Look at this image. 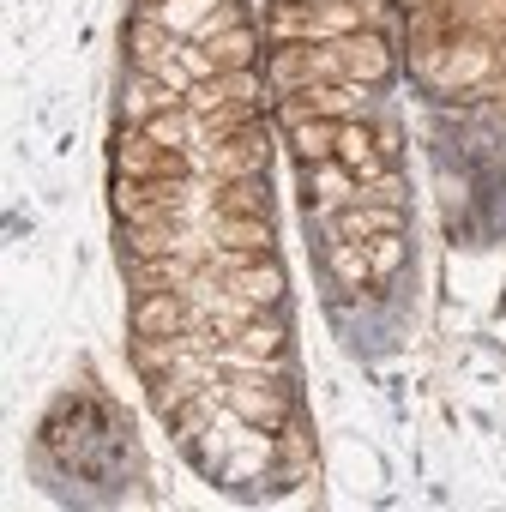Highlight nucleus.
<instances>
[{"instance_id":"nucleus-1","label":"nucleus","mask_w":506,"mask_h":512,"mask_svg":"<svg viewBox=\"0 0 506 512\" xmlns=\"http://www.w3.org/2000/svg\"><path fill=\"white\" fill-rule=\"evenodd\" d=\"M115 175H151V181H193L199 175V157L193 151H175V145H157L145 127H127L115 133Z\"/></svg>"},{"instance_id":"nucleus-2","label":"nucleus","mask_w":506,"mask_h":512,"mask_svg":"<svg viewBox=\"0 0 506 512\" xmlns=\"http://www.w3.org/2000/svg\"><path fill=\"white\" fill-rule=\"evenodd\" d=\"M169 253H187V260L211 266V253H217V247H205V241L187 229V217H163V223H121V266H127V260H169Z\"/></svg>"},{"instance_id":"nucleus-3","label":"nucleus","mask_w":506,"mask_h":512,"mask_svg":"<svg viewBox=\"0 0 506 512\" xmlns=\"http://www.w3.org/2000/svg\"><path fill=\"white\" fill-rule=\"evenodd\" d=\"M193 157H199V175H211V181L266 175V163H272V133H266V121H253V127H241V133H229V139L199 145Z\"/></svg>"},{"instance_id":"nucleus-4","label":"nucleus","mask_w":506,"mask_h":512,"mask_svg":"<svg viewBox=\"0 0 506 512\" xmlns=\"http://www.w3.org/2000/svg\"><path fill=\"white\" fill-rule=\"evenodd\" d=\"M362 103H368V85H350V79H320V85H302V91L278 97L272 109H278V121H284V127H302V121H320V115L350 121V115H362Z\"/></svg>"},{"instance_id":"nucleus-5","label":"nucleus","mask_w":506,"mask_h":512,"mask_svg":"<svg viewBox=\"0 0 506 512\" xmlns=\"http://www.w3.org/2000/svg\"><path fill=\"white\" fill-rule=\"evenodd\" d=\"M326 49L338 61V79H350V85H386L392 79V43H386V31H350V37H332Z\"/></svg>"},{"instance_id":"nucleus-6","label":"nucleus","mask_w":506,"mask_h":512,"mask_svg":"<svg viewBox=\"0 0 506 512\" xmlns=\"http://www.w3.org/2000/svg\"><path fill=\"white\" fill-rule=\"evenodd\" d=\"M229 416L247 422V428L278 434L290 416H302V404H296V386H247V380H229Z\"/></svg>"},{"instance_id":"nucleus-7","label":"nucleus","mask_w":506,"mask_h":512,"mask_svg":"<svg viewBox=\"0 0 506 512\" xmlns=\"http://www.w3.org/2000/svg\"><path fill=\"white\" fill-rule=\"evenodd\" d=\"M187 326H211V314L187 290H163V296H139L133 302V332L139 338H175Z\"/></svg>"},{"instance_id":"nucleus-8","label":"nucleus","mask_w":506,"mask_h":512,"mask_svg":"<svg viewBox=\"0 0 506 512\" xmlns=\"http://www.w3.org/2000/svg\"><path fill=\"white\" fill-rule=\"evenodd\" d=\"M127 61H133V73H151V79H163V67L181 55V37L157 19V13H139L133 25H127Z\"/></svg>"},{"instance_id":"nucleus-9","label":"nucleus","mask_w":506,"mask_h":512,"mask_svg":"<svg viewBox=\"0 0 506 512\" xmlns=\"http://www.w3.org/2000/svg\"><path fill=\"white\" fill-rule=\"evenodd\" d=\"M332 241H374V235H404V205H338L326 217Z\"/></svg>"},{"instance_id":"nucleus-10","label":"nucleus","mask_w":506,"mask_h":512,"mask_svg":"<svg viewBox=\"0 0 506 512\" xmlns=\"http://www.w3.org/2000/svg\"><path fill=\"white\" fill-rule=\"evenodd\" d=\"M211 217H272V181L266 175L211 181Z\"/></svg>"},{"instance_id":"nucleus-11","label":"nucleus","mask_w":506,"mask_h":512,"mask_svg":"<svg viewBox=\"0 0 506 512\" xmlns=\"http://www.w3.org/2000/svg\"><path fill=\"white\" fill-rule=\"evenodd\" d=\"M199 260L187 253H169V260H127V290L133 296H163V290H193Z\"/></svg>"},{"instance_id":"nucleus-12","label":"nucleus","mask_w":506,"mask_h":512,"mask_svg":"<svg viewBox=\"0 0 506 512\" xmlns=\"http://www.w3.org/2000/svg\"><path fill=\"white\" fill-rule=\"evenodd\" d=\"M356 187H362V175L344 169L338 157H326V163H302V199H308V205H326V211L356 205Z\"/></svg>"},{"instance_id":"nucleus-13","label":"nucleus","mask_w":506,"mask_h":512,"mask_svg":"<svg viewBox=\"0 0 506 512\" xmlns=\"http://www.w3.org/2000/svg\"><path fill=\"white\" fill-rule=\"evenodd\" d=\"M169 109H187V91H175L169 79L133 73V85H127V97H121L127 127H145V121H157V115H169Z\"/></svg>"},{"instance_id":"nucleus-14","label":"nucleus","mask_w":506,"mask_h":512,"mask_svg":"<svg viewBox=\"0 0 506 512\" xmlns=\"http://www.w3.org/2000/svg\"><path fill=\"white\" fill-rule=\"evenodd\" d=\"M217 344H229V350H241V356H284V350H290V326L278 320V308H266V314L229 326Z\"/></svg>"},{"instance_id":"nucleus-15","label":"nucleus","mask_w":506,"mask_h":512,"mask_svg":"<svg viewBox=\"0 0 506 512\" xmlns=\"http://www.w3.org/2000/svg\"><path fill=\"white\" fill-rule=\"evenodd\" d=\"M338 163L356 169V175H380V169H392V163L380 157V139H374L368 115H350V121L338 127Z\"/></svg>"},{"instance_id":"nucleus-16","label":"nucleus","mask_w":506,"mask_h":512,"mask_svg":"<svg viewBox=\"0 0 506 512\" xmlns=\"http://www.w3.org/2000/svg\"><path fill=\"white\" fill-rule=\"evenodd\" d=\"M223 290L241 296V302H260V308H278L284 296V272L278 260H260V266H241V272H223Z\"/></svg>"},{"instance_id":"nucleus-17","label":"nucleus","mask_w":506,"mask_h":512,"mask_svg":"<svg viewBox=\"0 0 506 512\" xmlns=\"http://www.w3.org/2000/svg\"><path fill=\"white\" fill-rule=\"evenodd\" d=\"M205 55H211V67H217V73H241V67L260 61V31H253V25H229L223 37H211V43H205Z\"/></svg>"},{"instance_id":"nucleus-18","label":"nucleus","mask_w":506,"mask_h":512,"mask_svg":"<svg viewBox=\"0 0 506 512\" xmlns=\"http://www.w3.org/2000/svg\"><path fill=\"white\" fill-rule=\"evenodd\" d=\"M193 121H199V145H211V139H229V133H241L253 121H266V103H211Z\"/></svg>"},{"instance_id":"nucleus-19","label":"nucleus","mask_w":506,"mask_h":512,"mask_svg":"<svg viewBox=\"0 0 506 512\" xmlns=\"http://www.w3.org/2000/svg\"><path fill=\"white\" fill-rule=\"evenodd\" d=\"M127 356H133V368H139L145 380H157V374H169V368L187 362V344H181V332H175V338H139V332H133Z\"/></svg>"},{"instance_id":"nucleus-20","label":"nucleus","mask_w":506,"mask_h":512,"mask_svg":"<svg viewBox=\"0 0 506 512\" xmlns=\"http://www.w3.org/2000/svg\"><path fill=\"white\" fill-rule=\"evenodd\" d=\"M338 127H344V121H332V115L302 121V127H290V151H296L302 163H326V157H338Z\"/></svg>"},{"instance_id":"nucleus-21","label":"nucleus","mask_w":506,"mask_h":512,"mask_svg":"<svg viewBox=\"0 0 506 512\" xmlns=\"http://www.w3.org/2000/svg\"><path fill=\"white\" fill-rule=\"evenodd\" d=\"M211 247H278L272 217H211Z\"/></svg>"},{"instance_id":"nucleus-22","label":"nucleus","mask_w":506,"mask_h":512,"mask_svg":"<svg viewBox=\"0 0 506 512\" xmlns=\"http://www.w3.org/2000/svg\"><path fill=\"white\" fill-rule=\"evenodd\" d=\"M326 266H332V278H338L350 296H362V284L374 278V266H368V241H332Z\"/></svg>"},{"instance_id":"nucleus-23","label":"nucleus","mask_w":506,"mask_h":512,"mask_svg":"<svg viewBox=\"0 0 506 512\" xmlns=\"http://www.w3.org/2000/svg\"><path fill=\"white\" fill-rule=\"evenodd\" d=\"M368 266H374V278H398L404 272V235H374L368 241Z\"/></svg>"},{"instance_id":"nucleus-24","label":"nucleus","mask_w":506,"mask_h":512,"mask_svg":"<svg viewBox=\"0 0 506 512\" xmlns=\"http://www.w3.org/2000/svg\"><path fill=\"white\" fill-rule=\"evenodd\" d=\"M356 199H362V205H404V175H398V169H380V175H362V187H356Z\"/></svg>"},{"instance_id":"nucleus-25","label":"nucleus","mask_w":506,"mask_h":512,"mask_svg":"<svg viewBox=\"0 0 506 512\" xmlns=\"http://www.w3.org/2000/svg\"><path fill=\"white\" fill-rule=\"evenodd\" d=\"M374 139H380V157L398 169V127H392V121H380V127H374Z\"/></svg>"},{"instance_id":"nucleus-26","label":"nucleus","mask_w":506,"mask_h":512,"mask_svg":"<svg viewBox=\"0 0 506 512\" xmlns=\"http://www.w3.org/2000/svg\"><path fill=\"white\" fill-rule=\"evenodd\" d=\"M157 7H163V0H145V7H139V13H157Z\"/></svg>"},{"instance_id":"nucleus-27","label":"nucleus","mask_w":506,"mask_h":512,"mask_svg":"<svg viewBox=\"0 0 506 512\" xmlns=\"http://www.w3.org/2000/svg\"><path fill=\"white\" fill-rule=\"evenodd\" d=\"M223 7H241V0H223Z\"/></svg>"},{"instance_id":"nucleus-28","label":"nucleus","mask_w":506,"mask_h":512,"mask_svg":"<svg viewBox=\"0 0 506 512\" xmlns=\"http://www.w3.org/2000/svg\"><path fill=\"white\" fill-rule=\"evenodd\" d=\"M302 7H314V0H302Z\"/></svg>"}]
</instances>
